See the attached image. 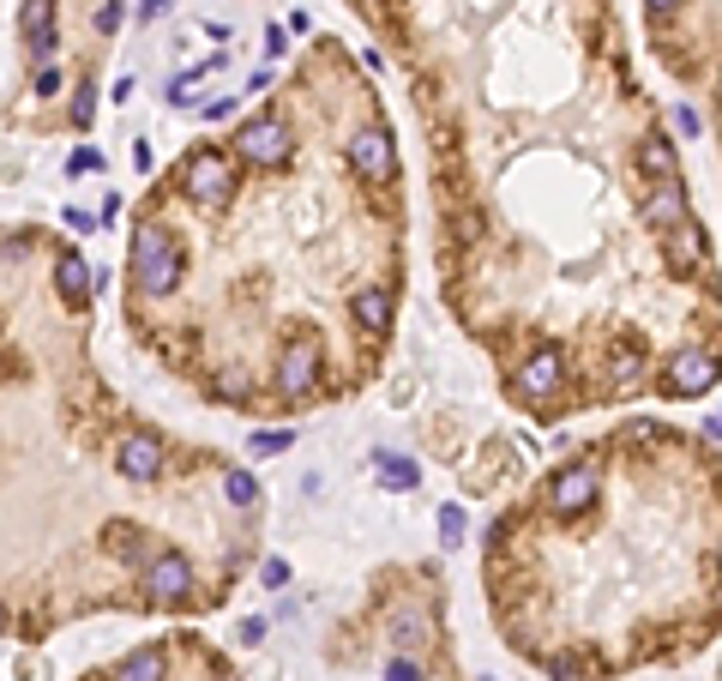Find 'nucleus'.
<instances>
[{
  "label": "nucleus",
  "instance_id": "obj_1",
  "mask_svg": "<svg viewBox=\"0 0 722 681\" xmlns=\"http://www.w3.org/2000/svg\"><path fill=\"white\" fill-rule=\"evenodd\" d=\"M175 284H180L175 236L157 224V217H139V229H133V290L145 295V302H163V295H175Z\"/></svg>",
  "mask_w": 722,
  "mask_h": 681
},
{
  "label": "nucleus",
  "instance_id": "obj_2",
  "mask_svg": "<svg viewBox=\"0 0 722 681\" xmlns=\"http://www.w3.org/2000/svg\"><path fill=\"white\" fill-rule=\"evenodd\" d=\"M229 151H236V163H253V170H283L295 158V133L283 115H253V121L236 127Z\"/></svg>",
  "mask_w": 722,
  "mask_h": 681
},
{
  "label": "nucleus",
  "instance_id": "obj_3",
  "mask_svg": "<svg viewBox=\"0 0 722 681\" xmlns=\"http://www.w3.org/2000/svg\"><path fill=\"white\" fill-rule=\"evenodd\" d=\"M180 194L193 205H217L236 194V151L223 145H199L187 163H180Z\"/></svg>",
  "mask_w": 722,
  "mask_h": 681
},
{
  "label": "nucleus",
  "instance_id": "obj_4",
  "mask_svg": "<svg viewBox=\"0 0 722 681\" xmlns=\"http://www.w3.org/2000/svg\"><path fill=\"white\" fill-rule=\"evenodd\" d=\"M597 488H602V465L597 458H572V465H560L548 477V512L554 519H578L597 500Z\"/></svg>",
  "mask_w": 722,
  "mask_h": 681
},
{
  "label": "nucleus",
  "instance_id": "obj_5",
  "mask_svg": "<svg viewBox=\"0 0 722 681\" xmlns=\"http://www.w3.org/2000/svg\"><path fill=\"white\" fill-rule=\"evenodd\" d=\"M193 561L180 555V549H157V555L145 561V603H157V609H180V603L193 597Z\"/></svg>",
  "mask_w": 722,
  "mask_h": 681
},
{
  "label": "nucleus",
  "instance_id": "obj_6",
  "mask_svg": "<svg viewBox=\"0 0 722 681\" xmlns=\"http://www.w3.org/2000/svg\"><path fill=\"white\" fill-rule=\"evenodd\" d=\"M716 375H722V356H716V350L680 344V350L668 356V368H663V392H668V398H699V392L716 387Z\"/></svg>",
  "mask_w": 722,
  "mask_h": 681
},
{
  "label": "nucleus",
  "instance_id": "obj_7",
  "mask_svg": "<svg viewBox=\"0 0 722 681\" xmlns=\"http://www.w3.org/2000/svg\"><path fill=\"white\" fill-rule=\"evenodd\" d=\"M644 217H650V229H675L687 224V182H680V170H650L644 175Z\"/></svg>",
  "mask_w": 722,
  "mask_h": 681
},
{
  "label": "nucleus",
  "instance_id": "obj_8",
  "mask_svg": "<svg viewBox=\"0 0 722 681\" xmlns=\"http://www.w3.org/2000/svg\"><path fill=\"white\" fill-rule=\"evenodd\" d=\"M350 170H355L368 187H385V182L397 175V151H392V133H385V127H355V139H350Z\"/></svg>",
  "mask_w": 722,
  "mask_h": 681
},
{
  "label": "nucleus",
  "instance_id": "obj_9",
  "mask_svg": "<svg viewBox=\"0 0 722 681\" xmlns=\"http://www.w3.org/2000/svg\"><path fill=\"white\" fill-rule=\"evenodd\" d=\"M277 392L283 398H314L319 392V344L314 338H289L277 356Z\"/></svg>",
  "mask_w": 722,
  "mask_h": 681
},
{
  "label": "nucleus",
  "instance_id": "obj_10",
  "mask_svg": "<svg viewBox=\"0 0 722 681\" xmlns=\"http://www.w3.org/2000/svg\"><path fill=\"white\" fill-rule=\"evenodd\" d=\"M512 387H518L524 398H530V404H542V398H554V392L566 387V363H560V350H554V344H536V350L518 363V375H512Z\"/></svg>",
  "mask_w": 722,
  "mask_h": 681
},
{
  "label": "nucleus",
  "instance_id": "obj_11",
  "mask_svg": "<svg viewBox=\"0 0 722 681\" xmlns=\"http://www.w3.org/2000/svg\"><path fill=\"white\" fill-rule=\"evenodd\" d=\"M114 471H121L127 483H151V477H163V441H157L151 429L121 434V446H114Z\"/></svg>",
  "mask_w": 722,
  "mask_h": 681
},
{
  "label": "nucleus",
  "instance_id": "obj_12",
  "mask_svg": "<svg viewBox=\"0 0 722 681\" xmlns=\"http://www.w3.org/2000/svg\"><path fill=\"white\" fill-rule=\"evenodd\" d=\"M19 31H24L31 61H43V67H48V55H55V0H24Z\"/></svg>",
  "mask_w": 722,
  "mask_h": 681
},
{
  "label": "nucleus",
  "instance_id": "obj_13",
  "mask_svg": "<svg viewBox=\"0 0 722 681\" xmlns=\"http://www.w3.org/2000/svg\"><path fill=\"white\" fill-rule=\"evenodd\" d=\"M663 248H668V266H675L680 278H692V272L704 266V229L687 217V224H675V229L663 236Z\"/></svg>",
  "mask_w": 722,
  "mask_h": 681
},
{
  "label": "nucleus",
  "instance_id": "obj_14",
  "mask_svg": "<svg viewBox=\"0 0 722 681\" xmlns=\"http://www.w3.org/2000/svg\"><path fill=\"white\" fill-rule=\"evenodd\" d=\"M355 326L368 332V338H385V332H392V314H397V295L385 290V284H373V290H361L355 295Z\"/></svg>",
  "mask_w": 722,
  "mask_h": 681
},
{
  "label": "nucleus",
  "instance_id": "obj_15",
  "mask_svg": "<svg viewBox=\"0 0 722 681\" xmlns=\"http://www.w3.org/2000/svg\"><path fill=\"white\" fill-rule=\"evenodd\" d=\"M114 681H169V651H163V646L127 651L121 670H114Z\"/></svg>",
  "mask_w": 722,
  "mask_h": 681
},
{
  "label": "nucleus",
  "instance_id": "obj_16",
  "mask_svg": "<svg viewBox=\"0 0 722 681\" xmlns=\"http://www.w3.org/2000/svg\"><path fill=\"white\" fill-rule=\"evenodd\" d=\"M102 549H109L114 561H127V568H145V561L157 555V549H151V537L139 531V525H109V543H102Z\"/></svg>",
  "mask_w": 722,
  "mask_h": 681
},
{
  "label": "nucleus",
  "instance_id": "obj_17",
  "mask_svg": "<svg viewBox=\"0 0 722 681\" xmlns=\"http://www.w3.org/2000/svg\"><path fill=\"white\" fill-rule=\"evenodd\" d=\"M90 284H97V278H90L85 253H79V248H67V253L55 260V290L67 295V302H85V295H90Z\"/></svg>",
  "mask_w": 722,
  "mask_h": 681
},
{
  "label": "nucleus",
  "instance_id": "obj_18",
  "mask_svg": "<svg viewBox=\"0 0 722 681\" xmlns=\"http://www.w3.org/2000/svg\"><path fill=\"white\" fill-rule=\"evenodd\" d=\"M638 375H644V356L638 350H614L609 356V387H638Z\"/></svg>",
  "mask_w": 722,
  "mask_h": 681
},
{
  "label": "nucleus",
  "instance_id": "obj_19",
  "mask_svg": "<svg viewBox=\"0 0 722 681\" xmlns=\"http://www.w3.org/2000/svg\"><path fill=\"white\" fill-rule=\"evenodd\" d=\"M373 465L385 471V488H416V477H422L409 458H392V453H373Z\"/></svg>",
  "mask_w": 722,
  "mask_h": 681
},
{
  "label": "nucleus",
  "instance_id": "obj_20",
  "mask_svg": "<svg viewBox=\"0 0 722 681\" xmlns=\"http://www.w3.org/2000/svg\"><path fill=\"white\" fill-rule=\"evenodd\" d=\"M289 446H295L289 429H260V434L248 441V453H253V458H277V453H289Z\"/></svg>",
  "mask_w": 722,
  "mask_h": 681
},
{
  "label": "nucleus",
  "instance_id": "obj_21",
  "mask_svg": "<svg viewBox=\"0 0 722 681\" xmlns=\"http://www.w3.org/2000/svg\"><path fill=\"white\" fill-rule=\"evenodd\" d=\"M253 495H260V483H253L248 471H223V500L229 507H253Z\"/></svg>",
  "mask_w": 722,
  "mask_h": 681
},
{
  "label": "nucleus",
  "instance_id": "obj_22",
  "mask_svg": "<svg viewBox=\"0 0 722 681\" xmlns=\"http://www.w3.org/2000/svg\"><path fill=\"white\" fill-rule=\"evenodd\" d=\"M451 241H463V248H470V241H482V217H475V212H458V217H451Z\"/></svg>",
  "mask_w": 722,
  "mask_h": 681
},
{
  "label": "nucleus",
  "instance_id": "obj_23",
  "mask_svg": "<svg viewBox=\"0 0 722 681\" xmlns=\"http://www.w3.org/2000/svg\"><path fill=\"white\" fill-rule=\"evenodd\" d=\"M463 531H470V519H463V507H440V537H446V543H458Z\"/></svg>",
  "mask_w": 722,
  "mask_h": 681
},
{
  "label": "nucleus",
  "instance_id": "obj_24",
  "mask_svg": "<svg viewBox=\"0 0 722 681\" xmlns=\"http://www.w3.org/2000/svg\"><path fill=\"white\" fill-rule=\"evenodd\" d=\"M217 392H223L229 404H248V375H217Z\"/></svg>",
  "mask_w": 722,
  "mask_h": 681
},
{
  "label": "nucleus",
  "instance_id": "obj_25",
  "mask_svg": "<svg viewBox=\"0 0 722 681\" xmlns=\"http://www.w3.org/2000/svg\"><path fill=\"white\" fill-rule=\"evenodd\" d=\"M385 681H422V663L416 658H392L385 663Z\"/></svg>",
  "mask_w": 722,
  "mask_h": 681
},
{
  "label": "nucleus",
  "instance_id": "obj_26",
  "mask_svg": "<svg viewBox=\"0 0 722 681\" xmlns=\"http://www.w3.org/2000/svg\"><path fill=\"white\" fill-rule=\"evenodd\" d=\"M90 170H102L97 151H73V158H67V175H90Z\"/></svg>",
  "mask_w": 722,
  "mask_h": 681
},
{
  "label": "nucleus",
  "instance_id": "obj_27",
  "mask_svg": "<svg viewBox=\"0 0 722 681\" xmlns=\"http://www.w3.org/2000/svg\"><path fill=\"white\" fill-rule=\"evenodd\" d=\"M31 91H36V97H55V91H61V73H55V67H36V85H31Z\"/></svg>",
  "mask_w": 722,
  "mask_h": 681
},
{
  "label": "nucleus",
  "instance_id": "obj_28",
  "mask_svg": "<svg viewBox=\"0 0 722 681\" xmlns=\"http://www.w3.org/2000/svg\"><path fill=\"white\" fill-rule=\"evenodd\" d=\"M90 97H97L90 85H79V97H73V121H79V127H90Z\"/></svg>",
  "mask_w": 722,
  "mask_h": 681
},
{
  "label": "nucleus",
  "instance_id": "obj_29",
  "mask_svg": "<svg viewBox=\"0 0 722 681\" xmlns=\"http://www.w3.org/2000/svg\"><path fill=\"white\" fill-rule=\"evenodd\" d=\"M675 127H680V133H699V109H687V102H680V109H675Z\"/></svg>",
  "mask_w": 722,
  "mask_h": 681
},
{
  "label": "nucleus",
  "instance_id": "obj_30",
  "mask_svg": "<svg viewBox=\"0 0 722 681\" xmlns=\"http://www.w3.org/2000/svg\"><path fill=\"white\" fill-rule=\"evenodd\" d=\"M548 675H554V681H572L578 663H572V658H548Z\"/></svg>",
  "mask_w": 722,
  "mask_h": 681
},
{
  "label": "nucleus",
  "instance_id": "obj_31",
  "mask_svg": "<svg viewBox=\"0 0 722 681\" xmlns=\"http://www.w3.org/2000/svg\"><path fill=\"white\" fill-rule=\"evenodd\" d=\"M283 580H289V561L271 555V561H265V585H283Z\"/></svg>",
  "mask_w": 722,
  "mask_h": 681
},
{
  "label": "nucleus",
  "instance_id": "obj_32",
  "mask_svg": "<svg viewBox=\"0 0 722 681\" xmlns=\"http://www.w3.org/2000/svg\"><path fill=\"white\" fill-rule=\"evenodd\" d=\"M644 7H650V19H668V12H680L687 0H644Z\"/></svg>",
  "mask_w": 722,
  "mask_h": 681
},
{
  "label": "nucleus",
  "instance_id": "obj_33",
  "mask_svg": "<svg viewBox=\"0 0 722 681\" xmlns=\"http://www.w3.org/2000/svg\"><path fill=\"white\" fill-rule=\"evenodd\" d=\"M241 639H248V646H260V639H265V621H260V615H253V621H241Z\"/></svg>",
  "mask_w": 722,
  "mask_h": 681
},
{
  "label": "nucleus",
  "instance_id": "obj_34",
  "mask_svg": "<svg viewBox=\"0 0 722 681\" xmlns=\"http://www.w3.org/2000/svg\"><path fill=\"white\" fill-rule=\"evenodd\" d=\"M139 12H145V19H157V12H169V0H145Z\"/></svg>",
  "mask_w": 722,
  "mask_h": 681
},
{
  "label": "nucleus",
  "instance_id": "obj_35",
  "mask_svg": "<svg viewBox=\"0 0 722 681\" xmlns=\"http://www.w3.org/2000/svg\"><path fill=\"white\" fill-rule=\"evenodd\" d=\"M7 621H12V615H7V603H0V634H7Z\"/></svg>",
  "mask_w": 722,
  "mask_h": 681
},
{
  "label": "nucleus",
  "instance_id": "obj_36",
  "mask_svg": "<svg viewBox=\"0 0 722 681\" xmlns=\"http://www.w3.org/2000/svg\"><path fill=\"white\" fill-rule=\"evenodd\" d=\"M716 573H722V549H716Z\"/></svg>",
  "mask_w": 722,
  "mask_h": 681
},
{
  "label": "nucleus",
  "instance_id": "obj_37",
  "mask_svg": "<svg viewBox=\"0 0 722 681\" xmlns=\"http://www.w3.org/2000/svg\"><path fill=\"white\" fill-rule=\"evenodd\" d=\"M716 102H722V79H716Z\"/></svg>",
  "mask_w": 722,
  "mask_h": 681
}]
</instances>
